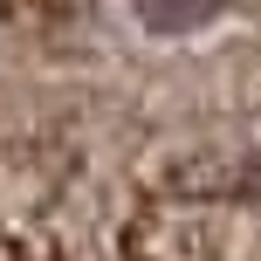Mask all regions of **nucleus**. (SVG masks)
<instances>
[{
	"mask_svg": "<svg viewBox=\"0 0 261 261\" xmlns=\"http://www.w3.org/2000/svg\"><path fill=\"white\" fill-rule=\"evenodd\" d=\"M213 7H220V0H138V14L151 28H193V21H206Z\"/></svg>",
	"mask_w": 261,
	"mask_h": 261,
	"instance_id": "1",
	"label": "nucleus"
}]
</instances>
